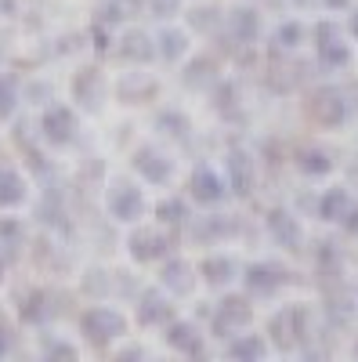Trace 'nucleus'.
<instances>
[{
  "mask_svg": "<svg viewBox=\"0 0 358 362\" xmlns=\"http://www.w3.org/2000/svg\"><path fill=\"white\" fill-rule=\"evenodd\" d=\"M268 334H272V341H275L279 351H293L297 344L311 334V312L290 305V308H282V312L272 315V322H268Z\"/></svg>",
  "mask_w": 358,
  "mask_h": 362,
  "instance_id": "obj_1",
  "label": "nucleus"
},
{
  "mask_svg": "<svg viewBox=\"0 0 358 362\" xmlns=\"http://www.w3.org/2000/svg\"><path fill=\"white\" fill-rule=\"evenodd\" d=\"M80 329H83L87 341L102 348V344H109V341L127 334V319L119 312H112V308H91V312L80 315Z\"/></svg>",
  "mask_w": 358,
  "mask_h": 362,
  "instance_id": "obj_2",
  "label": "nucleus"
},
{
  "mask_svg": "<svg viewBox=\"0 0 358 362\" xmlns=\"http://www.w3.org/2000/svg\"><path fill=\"white\" fill-rule=\"evenodd\" d=\"M105 206L116 221H138L145 214V196L138 185H131L127 177H116L109 185V196H105Z\"/></svg>",
  "mask_w": 358,
  "mask_h": 362,
  "instance_id": "obj_3",
  "label": "nucleus"
},
{
  "mask_svg": "<svg viewBox=\"0 0 358 362\" xmlns=\"http://www.w3.org/2000/svg\"><path fill=\"white\" fill-rule=\"evenodd\" d=\"M253 322V308L246 297H225L217 312H214V334L217 337H232V334H243V329Z\"/></svg>",
  "mask_w": 358,
  "mask_h": 362,
  "instance_id": "obj_4",
  "label": "nucleus"
},
{
  "mask_svg": "<svg viewBox=\"0 0 358 362\" xmlns=\"http://www.w3.org/2000/svg\"><path fill=\"white\" fill-rule=\"evenodd\" d=\"M243 283L253 297H272V293H279V286L290 283V272L275 261H257L243 272Z\"/></svg>",
  "mask_w": 358,
  "mask_h": 362,
  "instance_id": "obj_5",
  "label": "nucleus"
},
{
  "mask_svg": "<svg viewBox=\"0 0 358 362\" xmlns=\"http://www.w3.org/2000/svg\"><path fill=\"white\" fill-rule=\"evenodd\" d=\"M315 40H318V62L326 69H344L351 62V51L340 40V29L333 22H318L315 25Z\"/></svg>",
  "mask_w": 358,
  "mask_h": 362,
  "instance_id": "obj_6",
  "label": "nucleus"
},
{
  "mask_svg": "<svg viewBox=\"0 0 358 362\" xmlns=\"http://www.w3.org/2000/svg\"><path fill=\"white\" fill-rule=\"evenodd\" d=\"M40 131H44V138H47L51 145H69V141H76V131H80L76 112H73L69 105H51V109L44 112V119H40Z\"/></svg>",
  "mask_w": 358,
  "mask_h": 362,
  "instance_id": "obj_7",
  "label": "nucleus"
},
{
  "mask_svg": "<svg viewBox=\"0 0 358 362\" xmlns=\"http://www.w3.org/2000/svg\"><path fill=\"white\" fill-rule=\"evenodd\" d=\"M311 116L318 119L322 127H344V119H347V102L337 87H322L315 90V98H311Z\"/></svg>",
  "mask_w": 358,
  "mask_h": 362,
  "instance_id": "obj_8",
  "label": "nucleus"
},
{
  "mask_svg": "<svg viewBox=\"0 0 358 362\" xmlns=\"http://www.w3.org/2000/svg\"><path fill=\"white\" fill-rule=\"evenodd\" d=\"M268 232H272V239H275L282 250H301V243H304L301 221H297L290 210H282V206L268 210Z\"/></svg>",
  "mask_w": 358,
  "mask_h": 362,
  "instance_id": "obj_9",
  "label": "nucleus"
},
{
  "mask_svg": "<svg viewBox=\"0 0 358 362\" xmlns=\"http://www.w3.org/2000/svg\"><path fill=\"white\" fill-rule=\"evenodd\" d=\"M73 98L87 109V112H98L105 105V80L98 69H80L73 80Z\"/></svg>",
  "mask_w": 358,
  "mask_h": 362,
  "instance_id": "obj_10",
  "label": "nucleus"
},
{
  "mask_svg": "<svg viewBox=\"0 0 358 362\" xmlns=\"http://www.w3.org/2000/svg\"><path fill=\"white\" fill-rule=\"evenodd\" d=\"M134 170H138L145 181H153V185H167L170 174H174V163L160 153V148L141 145L138 153H134Z\"/></svg>",
  "mask_w": 358,
  "mask_h": 362,
  "instance_id": "obj_11",
  "label": "nucleus"
},
{
  "mask_svg": "<svg viewBox=\"0 0 358 362\" xmlns=\"http://www.w3.org/2000/svg\"><path fill=\"white\" fill-rule=\"evenodd\" d=\"M127 250H131L134 261L148 264V261L167 257L170 243H167V235H160L156 228H138V232H131V239H127Z\"/></svg>",
  "mask_w": 358,
  "mask_h": 362,
  "instance_id": "obj_12",
  "label": "nucleus"
},
{
  "mask_svg": "<svg viewBox=\"0 0 358 362\" xmlns=\"http://www.w3.org/2000/svg\"><path fill=\"white\" fill-rule=\"evenodd\" d=\"M228 177H232V192L235 196H253V185H257V170H253V160L243 148H232L228 153Z\"/></svg>",
  "mask_w": 358,
  "mask_h": 362,
  "instance_id": "obj_13",
  "label": "nucleus"
},
{
  "mask_svg": "<svg viewBox=\"0 0 358 362\" xmlns=\"http://www.w3.org/2000/svg\"><path fill=\"white\" fill-rule=\"evenodd\" d=\"M225 196H228L225 181L210 167H196V174H192V199L203 203V206H217Z\"/></svg>",
  "mask_w": 358,
  "mask_h": 362,
  "instance_id": "obj_14",
  "label": "nucleus"
},
{
  "mask_svg": "<svg viewBox=\"0 0 358 362\" xmlns=\"http://www.w3.org/2000/svg\"><path fill=\"white\" fill-rule=\"evenodd\" d=\"M174 319V305L160 290H145L138 300V322L141 326H167Z\"/></svg>",
  "mask_w": 358,
  "mask_h": 362,
  "instance_id": "obj_15",
  "label": "nucleus"
},
{
  "mask_svg": "<svg viewBox=\"0 0 358 362\" xmlns=\"http://www.w3.org/2000/svg\"><path fill=\"white\" fill-rule=\"evenodd\" d=\"M167 344L174 348V351H185V355H192V358H203L206 355V348H203V337L196 334V326L192 322H167Z\"/></svg>",
  "mask_w": 358,
  "mask_h": 362,
  "instance_id": "obj_16",
  "label": "nucleus"
},
{
  "mask_svg": "<svg viewBox=\"0 0 358 362\" xmlns=\"http://www.w3.org/2000/svg\"><path fill=\"white\" fill-rule=\"evenodd\" d=\"M153 54H156V44L148 33H141V29H127L124 37H119V58L124 62H153Z\"/></svg>",
  "mask_w": 358,
  "mask_h": 362,
  "instance_id": "obj_17",
  "label": "nucleus"
},
{
  "mask_svg": "<svg viewBox=\"0 0 358 362\" xmlns=\"http://www.w3.org/2000/svg\"><path fill=\"white\" fill-rule=\"evenodd\" d=\"M181 83H185L189 90H210V87L217 83V66H214V58H206V54L192 58V62L185 66V73H181Z\"/></svg>",
  "mask_w": 358,
  "mask_h": 362,
  "instance_id": "obj_18",
  "label": "nucleus"
},
{
  "mask_svg": "<svg viewBox=\"0 0 358 362\" xmlns=\"http://www.w3.org/2000/svg\"><path fill=\"white\" fill-rule=\"evenodd\" d=\"M228 29H232L235 44H253L261 37V15L253 8H235L228 15Z\"/></svg>",
  "mask_w": 358,
  "mask_h": 362,
  "instance_id": "obj_19",
  "label": "nucleus"
},
{
  "mask_svg": "<svg viewBox=\"0 0 358 362\" xmlns=\"http://www.w3.org/2000/svg\"><path fill=\"white\" fill-rule=\"evenodd\" d=\"M160 283L170 290V293H177V297H185V293H192V268H189V261H181V257H174V261H167L163 264V272H160Z\"/></svg>",
  "mask_w": 358,
  "mask_h": 362,
  "instance_id": "obj_20",
  "label": "nucleus"
},
{
  "mask_svg": "<svg viewBox=\"0 0 358 362\" xmlns=\"http://www.w3.org/2000/svg\"><path fill=\"white\" fill-rule=\"evenodd\" d=\"M297 167H301V174H308V177H322V174H330L333 170V156L326 153V148H301L297 153Z\"/></svg>",
  "mask_w": 358,
  "mask_h": 362,
  "instance_id": "obj_21",
  "label": "nucleus"
},
{
  "mask_svg": "<svg viewBox=\"0 0 358 362\" xmlns=\"http://www.w3.org/2000/svg\"><path fill=\"white\" fill-rule=\"evenodd\" d=\"M51 300H54V293H47V290H33L25 297V305H22V322H44V319H51L58 308H51Z\"/></svg>",
  "mask_w": 358,
  "mask_h": 362,
  "instance_id": "obj_22",
  "label": "nucleus"
},
{
  "mask_svg": "<svg viewBox=\"0 0 358 362\" xmlns=\"http://www.w3.org/2000/svg\"><path fill=\"white\" fill-rule=\"evenodd\" d=\"M25 199V177L11 167H0V206H18Z\"/></svg>",
  "mask_w": 358,
  "mask_h": 362,
  "instance_id": "obj_23",
  "label": "nucleus"
},
{
  "mask_svg": "<svg viewBox=\"0 0 358 362\" xmlns=\"http://www.w3.org/2000/svg\"><path fill=\"white\" fill-rule=\"evenodd\" d=\"M235 276H239V268L228 257H206L203 261V279L210 283V286H228Z\"/></svg>",
  "mask_w": 358,
  "mask_h": 362,
  "instance_id": "obj_24",
  "label": "nucleus"
},
{
  "mask_svg": "<svg viewBox=\"0 0 358 362\" xmlns=\"http://www.w3.org/2000/svg\"><path fill=\"white\" fill-rule=\"evenodd\" d=\"M347 206H351L347 189H330V192L318 199V218H322V221H340V218L347 214Z\"/></svg>",
  "mask_w": 358,
  "mask_h": 362,
  "instance_id": "obj_25",
  "label": "nucleus"
},
{
  "mask_svg": "<svg viewBox=\"0 0 358 362\" xmlns=\"http://www.w3.org/2000/svg\"><path fill=\"white\" fill-rule=\"evenodd\" d=\"M228 358H235V362H261L264 358V341L261 337H239L235 344H228Z\"/></svg>",
  "mask_w": 358,
  "mask_h": 362,
  "instance_id": "obj_26",
  "label": "nucleus"
},
{
  "mask_svg": "<svg viewBox=\"0 0 358 362\" xmlns=\"http://www.w3.org/2000/svg\"><path fill=\"white\" fill-rule=\"evenodd\" d=\"M156 51L167 58V62H177V58L185 54V33L181 29H163L160 40H156Z\"/></svg>",
  "mask_w": 358,
  "mask_h": 362,
  "instance_id": "obj_27",
  "label": "nucleus"
},
{
  "mask_svg": "<svg viewBox=\"0 0 358 362\" xmlns=\"http://www.w3.org/2000/svg\"><path fill=\"white\" fill-rule=\"evenodd\" d=\"M18 109V80L11 73H0V119H11Z\"/></svg>",
  "mask_w": 358,
  "mask_h": 362,
  "instance_id": "obj_28",
  "label": "nucleus"
},
{
  "mask_svg": "<svg viewBox=\"0 0 358 362\" xmlns=\"http://www.w3.org/2000/svg\"><path fill=\"white\" fill-rule=\"evenodd\" d=\"M232 228H235V225H232V218H225V214H221V218H199V221H196V235H199V239H210V235L221 239V235H232Z\"/></svg>",
  "mask_w": 358,
  "mask_h": 362,
  "instance_id": "obj_29",
  "label": "nucleus"
},
{
  "mask_svg": "<svg viewBox=\"0 0 358 362\" xmlns=\"http://www.w3.org/2000/svg\"><path fill=\"white\" fill-rule=\"evenodd\" d=\"M156 127L167 134V138H189V119L181 112H160Z\"/></svg>",
  "mask_w": 358,
  "mask_h": 362,
  "instance_id": "obj_30",
  "label": "nucleus"
},
{
  "mask_svg": "<svg viewBox=\"0 0 358 362\" xmlns=\"http://www.w3.org/2000/svg\"><path fill=\"white\" fill-rule=\"evenodd\" d=\"M156 218H160L163 225H185V221H189V210H185L181 199H167V203L156 206Z\"/></svg>",
  "mask_w": 358,
  "mask_h": 362,
  "instance_id": "obj_31",
  "label": "nucleus"
},
{
  "mask_svg": "<svg viewBox=\"0 0 358 362\" xmlns=\"http://www.w3.org/2000/svg\"><path fill=\"white\" fill-rule=\"evenodd\" d=\"M189 25L199 29V33H210V29H217V11L214 8H196V11H189Z\"/></svg>",
  "mask_w": 358,
  "mask_h": 362,
  "instance_id": "obj_32",
  "label": "nucleus"
},
{
  "mask_svg": "<svg viewBox=\"0 0 358 362\" xmlns=\"http://www.w3.org/2000/svg\"><path fill=\"white\" fill-rule=\"evenodd\" d=\"M318 268H322V276H340V254L333 243H322L318 250Z\"/></svg>",
  "mask_w": 358,
  "mask_h": 362,
  "instance_id": "obj_33",
  "label": "nucleus"
},
{
  "mask_svg": "<svg viewBox=\"0 0 358 362\" xmlns=\"http://www.w3.org/2000/svg\"><path fill=\"white\" fill-rule=\"evenodd\" d=\"M153 90V83L141 80V83H131V76L119 83V95H124V102H145V95Z\"/></svg>",
  "mask_w": 358,
  "mask_h": 362,
  "instance_id": "obj_34",
  "label": "nucleus"
},
{
  "mask_svg": "<svg viewBox=\"0 0 358 362\" xmlns=\"http://www.w3.org/2000/svg\"><path fill=\"white\" fill-rule=\"evenodd\" d=\"M301 40H304V25H301V22H286V25L279 29V44H282V47H297Z\"/></svg>",
  "mask_w": 358,
  "mask_h": 362,
  "instance_id": "obj_35",
  "label": "nucleus"
},
{
  "mask_svg": "<svg viewBox=\"0 0 358 362\" xmlns=\"http://www.w3.org/2000/svg\"><path fill=\"white\" fill-rule=\"evenodd\" d=\"M83 290L87 293H109V279H105V272L102 268H91V272H87V279H83Z\"/></svg>",
  "mask_w": 358,
  "mask_h": 362,
  "instance_id": "obj_36",
  "label": "nucleus"
},
{
  "mask_svg": "<svg viewBox=\"0 0 358 362\" xmlns=\"http://www.w3.org/2000/svg\"><path fill=\"white\" fill-rule=\"evenodd\" d=\"M0 239L8 243V250H15V247L22 243V225L11 221V218H4V221H0Z\"/></svg>",
  "mask_w": 358,
  "mask_h": 362,
  "instance_id": "obj_37",
  "label": "nucleus"
},
{
  "mask_svg": "<svg viewBox=\"0 0 358 362\" xmlns=\"http://www.w3.org/2000/svg\"><path fill=\"white\" fill-rule=\"evenodd\" d=\"M47 355L51 358H76V348L73 344H62V341H51L47 344Z\"/></svg>",
  "mask_w": 358,
  "mask_h": 362,
  "instance_id": "obj_38",
  "label": "nucleus"
},
{
  "mask_svg": "<svg viewBox=\"0 0 358 362\" xmlns=\"http://www.w3.org/2000/svg\"><path fill=\"white\" fill-rule=\"evenodd\" d=\"M340 221H344V228H347L351 235H358V206H347V214H344Z\"/></svg>",
  "mask_w": 358,
  "mask_h": 362,
  "instance_id": "obj_39",
  "label": "nucleus"
},
{
  "mask_svg": "<svg viewBox=\"0 0 358 362\" xmlns=\"http://www.w3.org/2000/svg\"><path fill=\"white\" fill-rule=\"evenodd\" d=\"M11 344H15V337H11V329H8V326H0V358H4V355L11 351Z\"/></svg>",
  "mask_w": 358,
  "mask_h": 362,
  "instance_id": "obj_40",
  "label": "nucleus"
},
{
  "mask_svg": "<svg viewBox=\"0 0 358 362\" xmlns=\"http://www.w3.org/2000/svg\"><path fill=\"white\" fill-rule=\"evenodd\" d=\"M174 4H177V0H153V11H156V15H170Z\"/></svg>",
  "mask_w": 358,
  "mask_h": 362,
  "instance_id": "obj_41",
  "label": "nucleus"
},
{
  "mask_svg": "<svg viewBox=\"0 0 358 362\" xmlns=\"http://www.w3.org/2000/svg\"><path fill=\"white\" fill-rule=\"evenodd\" d=\"M145 351L141 348H127V351H119V358H141Z\"/></svg>",
  "mask_w": 358,
  "mask_h": 362,
  "instance_id": "obj_42",
  "label": "nucleus"
},
{
  "mask_svg": "<svg viewBox=\"0 0 358 362\" xmlns=\"http://www.w3.org/2000/svg\"><path fill=\"white\" fill-rule=\"evenodd\" d=\"M351 33H354V37H358V8H354V11H351Z\"/></svg>",
  "mask_w": 358,
  "mask_h": 362,
  "instance_id": "obj_43",
  "label": "nucleus"
},
{
  "mask_svg": "<svg viewBox=\"0 0 358 362\" xmlns=\"http://www.w3.org/2000/svg\"><path fill=\"white\" fill-rule=\"evenodd\" d=\"M330 8H347V0H326Z\"/></svg>",
  "mask_w": 358,
  "mask_h": 362,
  "instance_id": "obj_44",
  "label": "nucleus"
},
{
  "mask_svg": "<svg viewBox=\"0 0 358 362\" xmlns=\"http://www.w3.org/2000/svg\"><path fill=\"white\" fill-rule=\"evenodd\" d=\"M0 4H4V11H11V8H15V0H0Z\"/></svg>",
  "mask_w": 358,
  "mask_h": 362,
  "instance_id": "obj_45",
  "label": "nucleus"
},
{
  "mask_svg": "<svg viewBox=\"0 0 358 362\" xmlns=\"http://www.w3.org/2000/svg\"><path fill=\"white\" fill-rule=\"evenodd\" d=\"M0 279H4V261H0Z\"/></svg>",
  "mask_w": 358,
  "mask_h": 362,
  "instance_id": "obj_46",
  "label": "nucleus"
},
{
  "mask_svg": "<svg viewBox=\"0 0 358 362\" xmlns=\"http://www.w3.org/2000/svg\"><path fill=\"white\" fill-rule=\"evenodd\" d=\"M0 54H4V37H0Z\"/></svg>",
  "mask_w": 358,
  "mask_h": 362,
  "instance_id": "obj_47",
  "label": "nucleus"
},
{
  "mask_svg": "<svg viewBox=\"0 0 358 362\" xmlns=\"http://www.w3.org/2000/svg\"><path fill=\"white\" fill-rule=\"evenodd\" d=\"M354 358H358V341H354Z\"/></svg>",
  "mask_w": 358,
  "mask_h": 362,
  "instance_id": "obj_48",
  "label": "nucleus"
},
{
  "mask_svg": "<svg viewBox=\"0 0 358 362\" xmlns=\"http://www.w3.org/2000/svg\"><path fill=\"white\" fill-rule=\"evenodd\" d=\"M354 293H358V290H354Z\"/></svg>",
  "mask_w": 358,
  "mask_h": 362,
  "instance_id": "obj_49",
  "label": "nucleus"
}]
</instances>
